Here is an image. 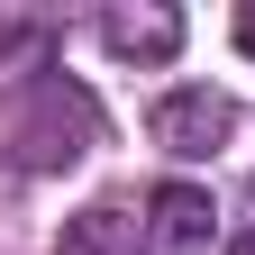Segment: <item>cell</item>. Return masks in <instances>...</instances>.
I'll use <instances>...</instances> for the list:
<instances>
[{
    "instance_id": "3",
    "label": "cell",
    "mask_w": 255,
    "mask_h": 255,
    "mask_svg": "<svg viewBox=\"0 0 255 255\" xmlns=\"http://www.w3.org/2000/svg\"><path fill=\"white\" fill-rule=\"evenodd\" d=\"M55 255H155V246H146V219L128 210V201H91V210L64 219Z\"/></svg>"
},
{
    "instance_id": "1",
    "label": "cell",
    "mask_w": 255,
    "mask_h": 255,
    "mask_svg": "<svg viewBox=\"0 0 255 255\" xmlns=\"http://www.w3.org/2000/svg\"><path fill=\"white\" fill-rule=\"evenodd\" d=\"M146 128H155V146H164V155L210 164V155L237 137V101H228V91H210V82H182V91H164V101H155Z\"/></svg>"
},
{
    "instance_id": "4",
    "label": "cell",
    "mask_w": 255,
    "mask_h": 255,
    "mask_svg": "<svg viewBox=\"0 0 255 255\" xmlns=\"http://www.w3.org/2000/svg\"><path fill=\"white\" fill-rule=\"evenodd\" d=\"M101 46L128 64H173L182 55V9H110L101 18Z\"/></svg>"
},
{
    "instance_id": "5",
    "label": "cell",
    "mask_w": 255,
    "mask_h": 255,
    "mask_svg": "<svg viewBox=\"0 0 255 255\" xmlns=\"http://www.w3.org/2000/svg\"><path fill=\"white\" fill-rule=\"evenodd\" d=\"M27 37H37L27 18H0V55H9V46H27Z\"/></svg>"
},
{
    "instance_id": "7",
    "label": "cell",
    "mask_w": 255,
    "mask_h": 255,
    "mask_svg": "<svg viewBox=\"0 0 255 255\" xmlns=\"http://www.w3.org/2000/svg\"><path fill=\"white\" fill-rule=\"evenodd\" d=\"M228 255H255V219H246V228H237V246H228Z\"/></svg>"
},
{
    "instance_id": "2",
    "label": "cell",
    "mask_w": 255,
    "mask_h": 255,
    "mask_svg": "<svg viewBox=\"0 0 255 255\" xmlns=\"http://www.w3.org/2000/svg\"><path fill=\"white\" fill-rule=\"evenodd\" d=\"M210 237H219V210H210L201 182H155L146 191V246L155 255H210Z\"/></svg>"
},
{
    "instance_id": "6",
    "label": "cell",
    "mask_w": 255,
    "mask_h": 255,
    "mask_svg": "<svg viewBox=\"0 0 255 255\" xmlns=\"http://www.w3.org/2000/svg\"><path fill=\"white\" fill-rule=\"evenodd\" d=\"M237 46L255 55V0H246V9H237Z\"/></svg>"
}]
</instances>
